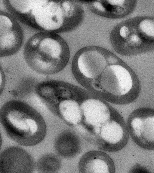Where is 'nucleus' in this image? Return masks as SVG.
Wrapping results in <instances>:
<instances>
[{
  "label": "nucleus",
  "mask_w": 154,
  "mask_h": 173,
  "mask_svg": "<svg viewBox=\"0 0 154 173\" xmlns=\"http://www.w3.org/2000/svg\"><path fill=\"white\" fill-rule=\"evenodd\" d=\"M5 6L12 16L33 28L54 33L75 29L84 16L77 0H7Z\"/></svg>",
  "instance_id": "1"
},
{
  "label": "nucleus",
  "mask_w": 154,
  "mask_h": 173,
  "mask_svg": "<svg viewBox=\"0 0 154 173\" xmlns=\"http://www.w3.org/2000/svg\"><path fill=\"white\" fill-rule=\"evenodd\" d=\"M0 120L8 136L21 145H36L45 136L46 127L43 118L23 102L11 100L5 103L0 109Z\"/></svg>",
  "instance_id": "2"
},
{
  "label": "nucleus",
  "mask_w": 154,
  "mask_h": 173,
  "mask_svg": "<svg viewBox=\"0 0 154 173\" xmlns=\"http://www.w3.org/2000/svg\"><path fill=\"white\" fill-rule=\"evenodd\" d=\"M24 56L32 69L44 74L62 70L69 59V50L64 39L56 33L44 32L35 34L24 47Z\"/></svg>",
  "instance_id": "3"
},
{
  "label": "nucleus",
  "mask_w": 154,
  "mask_h": 173,
  "mask_svg": "<svg viewBox=\"0 0 154 173\" xmlns=\"http://www.w3.org/2000/svg\"><path fill=\"white\" fill-rule=\"evenodd\" d=\"M114 56L108 50L96 46L83 48L78 53L75 64L86 77L95 78L101 74Z\"/></svg>",
  "instance_id": "4"
},
{
  "label": "nucleus",
  "mask_w": 154,
  "mask_h": 173,
  "mask_svg": "<svg viewBox=\"0 0 154 173\" xmlns=\"http://www.w3.org/2000/svg\"><path fill=\"white\" fill-rule=\"evenodd\" d=\"M129 134L127 125L124 122L110 119L91 138L100 148L108 152H114L125 146Z\"/></svg>",
  "instance_id": "5"
},
{
  "label": "nucleus",
  "mask_w": 154,
  "mask_h": 173,
  "mask_svg": "<svg viewBox=\"0 0 154 173\" xmlns=\"http://www.w3.org/2000/svg\"><path fill=\"white\" fill-rule=\"evenodd\" d=\"M134 114L127 126L134 141L144 149L154 150V112L143 110Z\"/></svg>",
  "instance_id": "6"
},
{
  "label": "nucleus",
  "mask_w": 154,
  "mask_h": 173,
  "mask_svg": "<svg viewBox=\"0 0 154 173\" xmlns=\"http://www.w3.org/2000/svg\"><path fill=\"white\" fill-rule=\"evenodd\" d=\"M0 55L5 57L16 53L23 41L22 28L14 17L0 11Z\"/></svg>",
  "instance_id": "7"
},
{
  "label": "nucleus",
  "mask_w": 154,
  "mask_h": 173,
  "mask_svg": "<svg viewBox=\"0 0 154 173\" xmlns=\"http://www.w3.org/2000/svg\"><path fill=\"white\" fill-rule=\"evenodd\" d=\"M117 60L116 59L109 64L104 69L101 74L100 83L107 92L115 96H121L126 95L131 90L133 80L126 69L115 63Z\"/></svg>",
  "instance_id": "8"
},
{
  "label": "nucleus",
  "mask_w": 154,
  "mask_h": 173,
  "mask_svg": "<svg viewBox=\"0 0 154 173\" xmlns=\"http://www.w3.org/2000/svg\"><path fill=\"white\" fill-rule=\"evenodd\" d=\"M34 168L32 157L20 147H9L1 154L0 173H31Z\"/></svg>",
  "instance_id": "9"
},
{
  "label": "nucleus",
  "mask_w": 154,
  "mask_h": 173,
  "mask_svg": "<svg viewBox=\"0 0 154 173\" xmlns=\"http://www.w3.org/2000/svg\"><path fill=\"white\" fill-rule=\"evenodd\" d=\"M80 106L82 119L84 118L83 125L89 136L95 133L103 124L110 119L109 108L99 100L87 99L82 103Z\"/></svg>",
  "instance_id": "10"
},
{
  "label": "nucleus",
  "mask_w": 154,
  "mask_h": 173,
  "mask_svg": "<svg viewBox=\"0 0 154 173\" xmlns=\"http://www.w3.org/2000/svg\"><path fill=\"white\" fill-rule=\"evenodd\" d=\"M79 165L81 173H114L115 166L111 158L106 153L90 151L81 158Z\"/></svg>",
  "instance_id": "11"
},
{
  "label": "nucleus",
  "mask_w": 154,
  "mask_h": 173,
  "mask_svg": "<svg viewBox=\"0 0 154 173\" xmlns=\"http://www.w3.org/2000/svg\"><path fill=\"white\" fill-rule=\"evenodd\" d=\"M88 5L92 12L102 17L116 19L121 17L125 13L126 1H89Z\"/></svg>",
  "instance_id": "12"
},
{
  "label": "nucleus",
  "mask_w": 154,
  "mask_h": 173,
  "mask_svg": "<svg viewBox=\"0 0 154 173\" xmlns=\"http://www.w3.org/2000/svg\"><path fill=\"white\" fill-rule=\"evenodd\" d=\"M80 141L74 131L65 130L61 133L56 138L54 148L59 155L65 158L74 156L79 152Z\"/></svg>",
  "instance_id": "13"
},
{
  "label": "nucleus",
  "mask_w": 154,
  "mask_h": 173,
  "mask_svg": "<svg viewBox=\"0 0 154 173\" xmlns=\"http://www.w3.org/2000/svg\"><path fill=\"white\" fill-rule=\"evenodd\" d=\"M55 114L60 115L66 122L75 125L80 123L82 118L80 106L76 101L64 99L58 104Z\"/></svg>",
  "instance_id": "14"
},
{
  "label": "nucleus",
  "mask_w": 154,
  "mask_h": 173,
  "mask_svg": "<svg viewBox=\"0 0 154 173\" xmlns=\"http://www.w3.org/2000/svg\"><path fill=\"white\" fill-rule=\"evenodd\" d=\"M61 161L56 155L52 153L45 154L37 162V168L38 172L45 173L57 172L60 168Z\"/></svg>",
  "instance_id": "15"
},
{
  "label": "nucleus",
  "mask_w": 154,
  "mask_h": 173,
  "mask_svg": "<svg viewBox=\"0 0 154 173\" xmlns=\"http://www.w3.org/2000/svg\"><path fill=\"white\" fill-rule=\"evenodd\" d=\"M139 28L144 35L154 39V20L146 19L142 20L139 23Z\"/></svg>",
  "instance_id": "16"
}]
</instances>
